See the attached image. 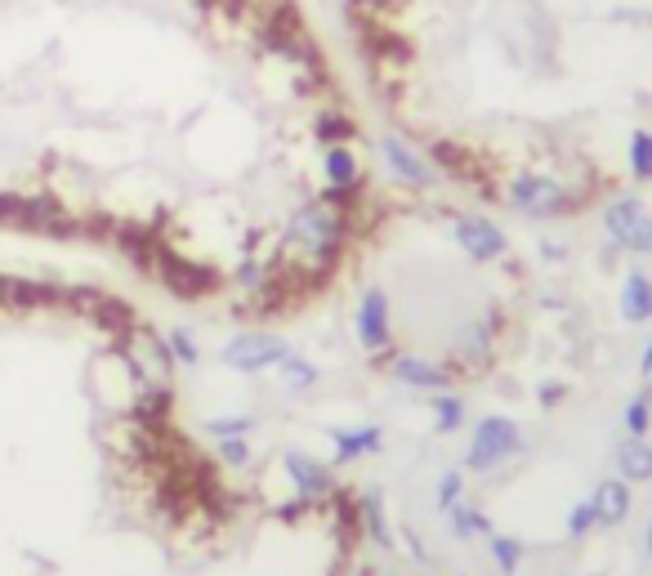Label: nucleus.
<instances>
[{
  "label": "nucleus",
  "instance_id": "obj_1",
  "mask_svg": "<svg viewBox=\"0 0 652 576\" xmlns=\"http://www.w3.org/2000/svg\"><path fill=\"white\" fill-rule=\"evenodd\" d=\"M281 241H286V255H299L304 264H332L345 241V210L332 201H308L290 215Z\"/></svg>",
  "mask_w": 652,
  "mask_h": 576
},
{
  "label": "nucleus",
  "instance_id": "obj_2",
  "mask_svg": "<svg viewBox=\"0 0 652 576\" xmlns=\"http://www.w3.org/2000/svg\"><path fill=\"white\" fill-rule=\"evenodd\" d=\"M527 443H523V429L510 420V416H483L474 425V438L465 447V469L470 474H492L501 469L510 456H518Z\"/></svg>",
  "mask_w": 652,
  "mask_h": 576
},
{
  "label": "nucleus",
  "instance_id": "obj_3",
  "mask_svg": "<svg viewBox=\"0 0 652 576\" xmlns=\"http://www.w3.org/2000/svg\"><path fill=\"white\" fill-rule=\"evenodd\" d=\"M603 232L630 255H652V210L639 197H612L603 206Z\"/></svg>",
  "mask_w": 652,
  "mask_h": 576
},
{
  "label": "nucleus",
  "instance_id": "obj_4",
  "mask_svg": "<svg viewBox=\"0 0 652 576\" xmlns=\"http://www.w3.org/2000/svg\"><path fill=\"white\" fill-rule=\"evenodd\" d=\"M505 201H510V210L532 215V219H550V215H567V210H572L567 188H563L559 179H550V175H532V170L510 179Z\"/></svg>",
  "mask_w": 652,
  "mask_h": 576
},
{
  "label": "nucleus",
  "instance_id": "obj_5",
  "mask_svg": "<svg viewBox=\"0 0 652 576\" xmlns=\"http://www.w3.org/2000/svg\"><path fill=\"white\" fill-rule=\"evenodd\" d=\"M290 354V345L273 331H246V336H233L224 345V367L237 371V376H259V371H273L281 358Z\"/></svg>",
  "mask_w": 652,
  "mask_h": 576
},
{
  "label": "nucleus",
  "instance_id": "obj_6",
  "mask_svg": "<svg viewBox=\"0 0 652 576\" xmlns=\"http://www.w3.org/2000/svg\"><path fill=\"white\" fill-rule=\"evenodd\" d=\"M354 331H358V345L367 354H385L394 345V314H389V296L381 291V286H372V291L358 300Z\"/></svg>",
  "mask_w": 652,
  "mask_h": 576
},
{
  "label": "nucleus",
  "instance_id": "obj_7",
  "mask_svg": "<svg viewBox=\"0 0 652 576\" xmlns=\"http://www.w3.org/2000/svg\"><path fill=\"white\" fill-rule=\"evenodd\" d=\"M452 232H456V246L465 250V259H474V264H492V259H501L510 250L505 228L483 219V215H461Z\"/></svg>",
  "mask_w": 652,
  "mask_h": 576
},
{
  "label": "nucleus",
  "instance_id": "obj_8",
  "mask_svg": "<svg viewBox=\"0 0 652 576\" xmlns=\"http://www.w3.org/2000/svg\"><path fill=\"white\" fill-rule=\"evenodd\" d=\"M381 161H385V170L398 179V183H407V188H434L438 183V170L429 166V157H421L407 139H398V135H385L381 139Z\"/></svg>",
  "mask_w": 652,
  "mask_h": 576
},
{
  "label": "nucleus",
  "instance_id": "obj_9",
  "mask_svg": "<svg viewBox=\"0 0 652 576\" xmlns=\"http://www.w3.org/2000/svg\"><path fill=\"white\" fill-rule=\"evenodd\" d=\"M281 469H286V478H290L299 505H304V500H326V496L336 491L332 465H322V460L308 456V451H286V456H281Z\"/></svg>",
  "mask_w": 652,
  "mask_h": 576
},
{
  "label": "nucleus",
  "instance_id": "obj_10",
  "mask_svg": "<svg viewBox=\"0 0 652 576\" xmlns=\"http://www.w3.org/2000/svg\"><path fill=\"white\" fill-rule=\"evenodd\" d=\"M322 175H326V188H332V197L345 201L363 183V161L354 157L349 143H332V148H322Z\"/></svg>",
  "mask_w": 652,
  "mask_h": 576
},
{
  "label": "nucleus",
  "instance_id": "obj_11",
  "mask_svg": "<svg viewBox=\"0 0 652 576\" xmlns=\"http://www.w3.org/2000/svg\"><path fill=\"white\" fill-rule=\"evenodd\" d=\"M616 309H621V322H630V327H643V322H652V277H648V272L630 268V272L621 277Z\"/></svg>",
  "mask_w": 652,
  "mask_h": 576
},
{
  "label": "nucleus",
  "instance_id": "obj_12",
  "mask_svg": "<svg viewBox=\"0 0 652 576\" xmlns=\"http://www.w3.org/2000/svg\"><path fill=\"white\" fill-rule=\"evenodd\" d=\"M394 380H398V385H407V389H421V394H443V389H447V380H452V371H447L443 363H434V358L403 354V358L394 363Z\"/></svg>",
  "mask_w": 652,
  "mask_h": 576
},
{
  "label": "nucleus",
  "instance_id": "obj_13",
  "mask_svg": "<svg viewBox=\"0 0 652 576\" xmlns=\"http://www.w3.org/2000/svg\"><path fill=\"white\" fill-rule=\"evenodd\" d=\"M332 447H336V465H354L363 456H376L385 447V429L381 425H358V429H332Z\"/></svg>",
  "mask_w": 652,
  "mask_h": 576
},
{
  "label": "nucleus",
  "instance_id": "obj_14",
  "mask_svg": "<svg viewBox=\"0 0 652 576\" xmlns=\"http://www.w3.org/2000/svg\"><path fill=\"white\" fill-rule=\"evenodd\" d=\"M594 514H599V527H621L625 518H630V505H634V496H630V483L625 478H603L599 487H594Z\"/></svg>",
  "mask_w": 652,
  "mask_h": 576
},
{
  "label": "nucleus",
  "instance_id": "obj_15",
  "mask_svg": "<svg viewBox=\"0 0 652 576\" xmlns=\"http://www.w3.org/2000/svg\"><path fill=\"white\" fill-rule=\"evenodd\" d=\"M616 478H625L630 487L652 483V443H648V438L625 434V438L616 443Z\"/></svg>",
  "mask_w": 652,
  "mask_h": 576
},
{
  "label": "nucleus",
  "instance_id": "obj_16",
  "mask_svg": "<svg viewBox=\"0 0 652 576\" xmlns=\"http://www.w3.org/2000/svg\"><path fill=\"white\" fill-rule=\"evenodd\" d=\"M625 170L634 183H652V130L648 126H634L625 135Z\"/></svg>",
  "mask_w": 652,
  "mask_h": 576
},
{
  "label": "nucleus",
  "instance_id": "obj_17",
  "mask_svg": "<svg viewBox=\"0 0 652 576\" xmlns=\"http://www.w3.org/2000/svg\"><path fill=\"white\" fill-rule=\"evenodd\" d=\"M447 527H452V536H456V540L492 536V523H487V514H483L478 505H470V500H456V505L447 509Z\"/></svg>",
  "mask_w": 652,
  "mask_h": 576
},
{
  "label": "nucleus",
  "instance_id": "obj_18",
  "mask_svg": "<svg viewBox=\"0 0 652 576\" xmlns=\"http://www.w3.org/2000/svg\"><path fill=\"white\" fill-rule=\"evenodd\" d=\"M277 376H281V389H290V394H308V389L322 380L317 363H308L304 354H286V358L277 363Z\"/></svg>",
  "mask_w": 652,
  "mask_h": 576
},
{
  "label": "nucleus",
  "instance_id": "obj_19",
  "mask_svg": "<svg viewBox=\"0 0 652 576\" xmlns=\"http://www.w3.org/2000/svg\"><path fill=\"white\" fill-rule=\"evenodd\" d=\"M363 527L372 532V540L381 545V549H394L398 540H394V532H389V514H385V496L372 487V491H363Z\"/></svg>",
  "mask_w": 652,
  "mask_h": 576
},
{
  "label": "nucleus",
  "instance_id": "obj_20",
  "mask_svg": "<svg viewBox=\"0 0 652 576\" xmlns=\"http://www.w3.org/2000/svg\"><path fill=\"white\" fill-rule=\"evenodd\" d=\"M429 416H434V429L438 434H456L461 425H465V398H456V394H434V403H429Z\"/></svg>",
  "mask_w": 652,
  "mask_h": 576
},
{
  "label": "nucleus",
  "instance_id": "obj_21",
  "mask_svg": "<svg viewBox=\"0 0 652 576\" xmlns=\"http://www.w3.org/2000/svg\"><path fill=\"white\" fill-rule=\"evenodd\" d=\"M621 420H625V434H634V438H648V429H652V385H643V389H639V394L625 403Z\"/></svg>",
  "mask_w": 652,
  "mask_h": 576
},
{
  "label": "nucleus",
  "instance_id": "obj_22",
  "mask_svg": "<svg viewBox=\"0 0 652 576\" xmlns=\"http://www.w3.org/2000/svg\"><path fill=\"white\" fill-rule=\"evenodd\" d=\"M487 554H492V563H496L501 576H514V572L523 567V545H518L514 536L492 532V536H487Z\"/></svg>",
  "mask_w": 652,
  "mask_h": 576
},
{
  "label": "nucleus",
  "instance_id": "obj_23",
  "mask_svg": "<svg viewBox=\"0 0 652 576\" xmlns=\"http://www.w3.org/2000/svg\"><path fill=\"white\" fill-rule=\"evenodd\" d=\"M166 354H170L175 367H197V363H201V345L192 340L188 327H175V331L166 336Z\"/></svg>",
  "mask_w": 652,
  "mask_h": 576
},
{
  "label": "nucleus",
  "instance_id": "obj_24",
  "mask_svg": "<svg viewBox=\"0 0 652 576\" xmlns=\"http://www.w3.org/2000/svg\"><path fill=\"white\" fill-rule=\"evenodd\" d=\"M599 527V514H594V500H576L572 509H567V518H563V532L572 536V540H585L590 532Z\"/></svg>",
  "mask_w": 652,
  "mask_h": 576
},
{
  "label": "nucleus",
  "instance_id": "obj_25",
  "mask_svg": "<svg viewBox=\"0 0 652 576\" xmlns=\"http://www.w3.org/2000/svg\"><path fill=\"white\" fill-rule=\"evenodd\" d=\"M456 500H465V474H461V469L443 474L438 487H434V505H438V514H447Z\"/></svg>",
  "mask_w": 652,
  "mask_h": 576
},
{
  "label": "nucleus",
  "instance_id": "obj_26",
  "mask_svg": "<svg viewBox=\"0 0 652 576\" xmlns=\"http://www.w3.org/2000/svg\"><path fill=\"white\" fill-rule=\"evenodd\" d=\"M250 429H255L250 416H210L206 420V434L210 438H237V434H250Z\"/></svg>",
  "mask_w": 652,
  "mask_h": 576
},
{
  "label": "nucleus",
  "instance_id": "obj_27",
  "mask_svg": "<svg viewBox=\"0 0 652 576\" xmlns=\"http://www.w3.org/2000/svg\"><path fill=\"white\" fill-rule=\"evenodd\" d=\"M219 443V460L228 465V469H246L250 465V443H246V434H237V438H215Z\"/></svg>",
  "mask_w": 652,
  "mask_h": 576
},
{
  "label": "nucleus",
  "instance_id": "obj_28",
  "mask_svg": "<svg viewBox=\"0 0 652 576\" xmlns=\"http://www.w3.org/2000/svg\"><path fill=\"white\" fill-rule=\"evenodd\" d=\"M403 545H407V554H412V558H416V563H429V554H425V545H421V536H416V532H412V527H407V532H403Z\"/></svg>",
  "mask_w": 652,
  "mask_h": 576
},
{
  "label": "nucleus",
  "instance_id": "obj_29",
  "mask_svg": "<svg viewBox=\"0 0 652 576\" xmlns=\"http://www.w3.org/2000/svg\"><path fill=\"white\" fill-rule=\"evenodd\" d=\"M563 394H567L563 385H541V389H536V398H541V407H554V403H559Z\"/></svg>",
  "mask_w": 652,
  "mask_h": 576
},
{
  "label": "nucleus",
  "instance_id": "obj_30",
  "mask_svg": "<svg viewBox=\"0 0 652 576\" xmlns=\"http://www.w3.org/2000/svg\"><path fill=\"white\" fill-rule=\"evenodd\" d=\"M639 376L643 380H652V340L643 345V354H639Z\"/></svg>",
  "mask_w": 652,
  "mask_h": 576
},
{
  "label": "nucleus",
  "instance_id": "obj_31",
  "mask_svg": "<svg viewBox=\"0 0 652 576\" xmlns=\"http://www.w3.org/2000/svg\"><path fill=\"white\" fill-rule=\"evenodd\" d=\"M541 255H545V259H559V255H563V241H541Z\"/></svg>",
  "mask_w": 652,
  "mask_h": 576
},
{
  "label": "nucleus",
  "instance_id": "obj_32",
  "mask_svg": "<svg viewBox=\"0 0 652 576\" xmlns=\"http://www.w3.org/2000/svg\"><path fill=\"white\" fill-rule=\"evenodd\" d=\"M643 545H648V554H652V518H648V532H643Z\"/></svg>",
  "mask_w": 652,
  "mask_h": 576
}]
</instances>
